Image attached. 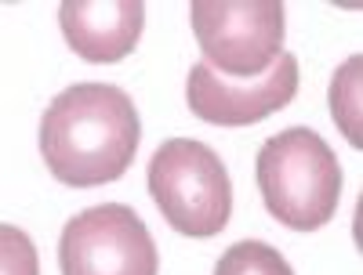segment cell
Listing matches in <instances>:
<instances>
[{
  "label": "cell",
  "mask_w": 363,
  "mask_h": 275,
  "mask_svg": "<svg viewBox=\"0 0 363 275\" xmlns=\"http://www.w3.org/2000/svg\"><path fill=\"white\" fill-rule=\"evenodd\" d=\"M138 141V109L113 83H73L40 119L44 163L69 189H99L124 177Z\"/></svg>",
  "instance_id": "obj_1"
},
{
  "label": "cell",
  "mask_w": 363,
  "mask_h": 275,
  "mask_svg": "<svg viewBox=\"0 0 363 275\" xmlns=\"http://www.w3.org/2000/svg\"><path fill=\"white\" fill-rule=\"evenodd\" d=\"M255 177L265 210L294 232L323 228L342 203V163L309 127L272 134L258 148Z\"/></svg>",
  "instance_id": "obj_2"
},
{
  "label": "cell",
  "mask_w": 363,
  "mask_h": 275,
  "mask_svg": "<svg viewBox=\"0 0 363 275\" xmlns=\"http://www.w3.org/2000/svg\"><path fill=\"white\" fill-rule=\"evenodd\" d=\"M149 196L182 235L211 239L229 225L233 185L215 148L193 138H171L153 152Z\"/></svg>",
  "instance_id": "obj_3"
},
{
  "label": "cell",
  "mask_w": 363,
  "mask_h": 275,
  "mask_svg": "<svg viewBox=\"0 0 363 275\" xmlns=\"http://www.w3.org/2000/svg\"><path fill=\"white\" fill-rule=\"evenodd\" d=\"M189 15L203 66L229 80H255L284 54L287 11L280 0H196Z\"/></svg>",
  "instance_id": "obj_4"
},
{
  "label": "cell",
  "mask_w": 363,
  "mask_h": 275,
  "mask_svg": "<svg viewBox=\"0 0 363 275\" xmlns=\"http://www.w3.org/2000/svg\"><path fill=\"white\" fill-rule=\"evenodd\" d=\"M58 268L62 275H157L160 254L131 206L102 203L66 221Z\"/></svg>",
  "instance_id": "obj_5"
},
{
  "label": "cell",
  "mask_w": 363,
  "mask_h": 275,
  "mask_svg": "<svg viewBox=\"0 0 363 275\" xmlns=\"http://www.w3.org/2000/svg\"><path fill=\"white\" fill-rule=\"evenodd\" d=\"M298 95V58L280 54L269 73L255 80H229L207 69L203 62L189 69L186 80V102L189 109L218 127H251L262 124L265 116L280 112L294 102Z\"/></svg>",
  "instance_id": "obj_6"
},
{
  "label": "cell",
  "mask_w": 363,
  "mask_h": 275,
  "mask_svg": "<svg viewBox=\"0 0 363 275\" xmlns=\"http://www.w3.org/2000/svg\"><path fill=\"white\" fill-rule=\"evenodd\" d=\"M66 44L87 62H120L138 47L145 4L142 0H66L58 8Z\"/></svg>",
  "instance_id": "obj_7"
},
{
  "label": "cell",
  "mask_w": 363,
  "mask_h": 275,
  "mask_svg": "<svg viewBox=\"0 0 363 275\" xmlns=\"http://www.w3.org/2000/svg\"><path fill=\"white\" fill-rule=\"evenodd\" d=\"M215 275H294V271L277 247L258 239H244V242H233L218 257Z\"/></svg>",
  "instance_id": "obj_8"
},
{
  "label": "cell",
  "mask_w": 363,
  "mask_h": 275,
  "mask_svg": "<svg viewBox=\"0 0 363 275\" xmlns=\"http://www.w3.org/2000/svg\"><path fill=\"white\" fill-rule=\"evenodd\" d=\"M330 112L349 145L359 148V58H349L330 80Z\"/></svg>",
  "instance_id": "obj_9"
},
{
  "label": "cell",
  "mask_w": 363,
  "mask_h": 275,
  "mask_svg": "<svg viewBox=\"0 0 363 275\" xmlns=\"http://www.w3.org/2000/svg\"><path fill=\"white\" fill-rule=\"evenodd\" d=\"M0 275H40L33 239L15 225H0Z\"/></svg>",
  "instance_id": "obj_10"
}]
</instances>
